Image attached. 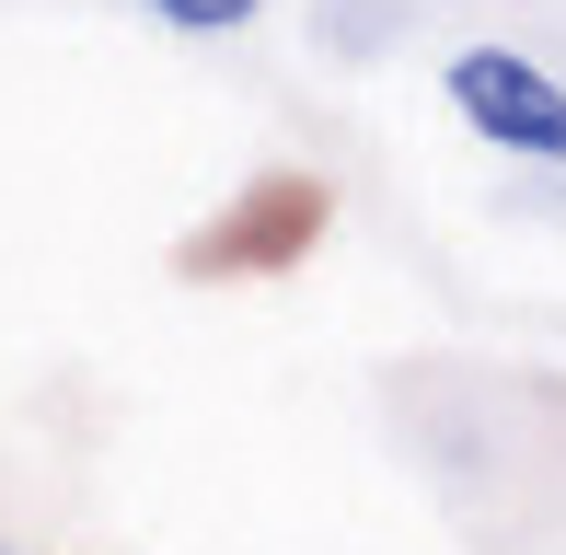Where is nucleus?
I'll use <instances>...</instances> for the list:
<instances>
[{"instance_id": "1", "label": "nucleus", "mask_w": 566, "mask_h": 555, "mask_svg": "<svg viewBox=\"0 0 566 555\" xmlns=\"http://www.w3.org/2000/svg\"><path fill=\"white\" fill-rule=\"evenodd\" d=\"M440 105H451L485 150H509V163H555V174H566V82H555L544 59H521V46H451Z\"/></svg>"}, {"instance_id": "2", "label": "nucleus", "mask_w": 566, "mask_h": 555, "mask_svg": "<svg viewBox=\"0 0 566 555\" xmlns=\"http://www.w3.org/2000/svg\"><path fill=\"white\" fill-rule=\"evenodd\" d=\"M139 12H150V23H174V35H243L266 0H139Z\"/></svg>"}]
</instances>
